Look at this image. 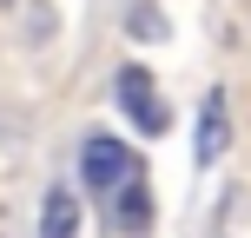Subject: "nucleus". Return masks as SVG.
Returning a JSON list of instances; mask_svg holds the SVG:
<instances>
[{
    "mask_svg": "<svg viewBox=\"0 0 251 238\" xmlns=\"http://www.w3.org/2000/svg\"><path fill=\"white\" fill-rule=\"evenodd\" d=\"M113 100H119V113L132 119L146 139H165V132H172V106L159 100V86H152V73L139 60H126L119 73H113Z\"/></svg>",
    "mask_w": 251,
    "mask_h": 238,
    "instance_id": "1",
    "label": "nucleus"
},
{
    "mask_svg": "<svg viewBox=\"0 0 251 238\" xmlns=\"http://www.w3.org/2000/svg\"><path fill=\"white\" fill-rule=\"evenodd\" d=\"M132 172H139V159L119 146L113 132H93L86 146H79V179H86V192H100V199H106V192H119Z\"/></svg>",
    "mask_w": 251,
    "mask_h": 238,
    "instance_id": "2",
    "label": "nucleus"
},
{
    "mask_svg": "<svg viewBox=\"0 0 251 238\" xmlns=\"http://www.w3.org/2000/svg\"><path fill=\"white\" fill-rule=\"evenodd\" d=\"M100 205H106V232L113 238H146L152 232V179L146 172H132L119 192H106Z\"/></svg>",
    "mask_w": 251,
    "mask_h": 238,
    "instance_id": "3",
    "label": "nucleus"
},
{
    "mask_svg": "<svg viewBox=\"0 0 251 238\" xmlns=\"http://www.w3.org/2000/svg\"><path fill=\"white\" fill-rule=\"evenodd\" d=\"M225 146H231V106H225V93H205V106H199V139H192L199 172H205V165H212Z\"/></svg>",
    "mask_w": 251,
    "mask_h": 238,
    "instance_id": "4",
    "label": "nucleus"
},
{
    "mask_svg": "<svg viewBox=\"0 0 251 238\" xmlns=\"http://www.w3.org/2000/svg\"><path fill=\"white\" fill-rule=\"evenodd\" d=\"M40 238H79V192L73 185H53L40 199Z\"/></svg>",
    "mask_w": 251,
    "mask_h": 238,
    "instance_id": "5",
    "label": "nucleus"
},
{
    "mask_svg": "<svg viewBox=\"0 0 251 238\" xmlns=\"http://www.w3.org/2000/svg\"><path fill=\"white\" fill-rule=\"evenodd\" d=\"M165 33H172V20H165L152 0H139V7L126 13V40H139V47H152V40H165Z\"/></svg>",
    "mask_w": 251,
    "mask_h": 238,
    "instance_id": "6",
    "label": "nucleus"
},
{
    "mask_svg": "<svg viewBox=\"0 0 251 238\" xmlns=\"http://www.w3.org/2000/svg\"><path fill=\"white\" fill-rule=\"evenodd\" d=\"M0 7H20V0H0Z\"/></svg>",
    "mask_w": 251,
    "mask_h": 238,
    "instance_id": "7",
    "label": "nucleus"
}]
</instances>
